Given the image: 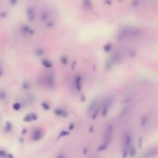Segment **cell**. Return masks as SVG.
<instances>
[{"label": "cell", "instance_id": "obj_4", "mask_svg": "<svg viewBox=\"0 0 158 158\" xmlns=\"http://www.w3.org/2000/svg\"><path fill=\"white\" fill-rule=\"evenodd\" d=\"M58 158H63V157H58Z\"/></svg>", "mask_w": 158, "mask_h": 158}, {"label": "cell", "instance_id": "obj_1", "mask_svg": "<svg viewBox=\"0 0 158 158\" xmlns=\"http://www.w3.org/2000/svg\"><path fill=\"white\" fill-rule=\"evenodd\" d=\"M112 137V128L111 126H108V129L106 130L105 134V145L107 146L111 140Z\"/></svg>", "mask_w": 158, "mask_h": 158}, {"label": "cell", "instance_id": "obj_2", "mask_svg": "<svg viewBox=\"0 0 158 158\" xmlns=\"http://www.w3.org/2000/svg\"><path fill=\"white\" fill-rule=\"evenodd\" d=\"M157 155V150H151L148 152L145 153L144 154V158H147V157H153V156H156Z\"/></svg>", "mask_w": 158, "mask_h": 158}, {"label": "cell", "instance_id": "obj_3", "mask_svg": "<svg viewBox=\"0 0 158 158\" xmlns=\"http://www.w3.org/2000/svg\"><path fill=\"white\" fill-rule=\"evenodd\" d=\"M135 154H136V150L132 147V148L130 150V156L131 157H133L135 156Z\"/></svg>", "mask_w": 158, "mask_h": 158}]
</instances>
